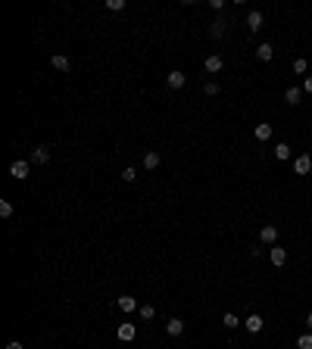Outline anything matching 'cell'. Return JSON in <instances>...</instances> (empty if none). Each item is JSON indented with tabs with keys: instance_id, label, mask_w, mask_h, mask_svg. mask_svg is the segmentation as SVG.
I'll return each mask as SVG.
<instances>
[{
	"instance_id": "cell-1",
	"label": "cell",
	"mask_w": 312,
	"mask_h": 349,
	"mask_svg": "<svg viewBox=\"0 0 312 349\" xmlns=\"http://www.w3.org/2000/svg\"><path fill=\"white\" fill-rule=\"evenodd\" d=\"M28 172H31V163H28V159H16V163L10 165V175L16 178V181H25Z\"/></svg>"
},
{
	"instance_id": "cell-2",
	"label": "cell",
	"mask_w": 312,
	"mask_h": 349,
	"mask_svg": "<svg viewBox=\"0 0 312 349\" xmlns=\"http://www.w3.org/2000/svg\"><path fill=\"white\" fill-rule=\"evenodd\" d=\"M268 262H272V265L275 268H281L284 265V262H288V250H284V246H268Z\"/></svg>"
},
{
	"instance_id": "cell-13",
	"label": "cell",
	"mask_w": 312,
	"mask_h": 349,
	"mask_svg": "<svg viewBox=\"0 0 312 349\" xmlns=\"http://www.w3.org/2000/svg\"><path fill=\"white\" fill-rule=\"evenodd\" d=\"M263 325H265V321H263V318H259V315H250V318H247V321H243V327H247V330H250V334H259V330H263Z\"/></svg>"
},
{
	"instance_id": "cell-18",
	"label": "cell",
	"mask_w": 312,
	"mask_h": 349,
	"mask_svg": "<svg viewBox=\"0 0 312 349\" xmlns=\"http://www.w3.org/2000/svg\"><path fill=\"white\" fill-rule=\"evenodd\" d=\"M222 35H225V19H216L209 25V38H222Z\"/></svg>"
},
{
	"instance_id": "cell-5",
	"label": "cell",
	"mask_w": 312,
	"mask_h": 349,
	"mask_svg": "<svg viewBox=\"0 0 312 349\" xmlns=\"http://www.w3.org/2000/svg\"><path fill=\"white\" fill-rule=\"evenodd\" d=\"M116 305H119V312H125V315H131V312H138V309H141L134 296H119V300H116Z\"/></svg>"
},
{
	"instance_id": "cell-27",
	"label": "cell",
	"mask_w": 312,
	"mask_h": 349,
	"mask_svg": "<svg viewBox=\"0 0 312 349\" xmlns=\"http://www.w3.org/2000/svg\"><path fill=\"white\" fill-rule=\"evenodd\" d=\"M203 93H206V97H216V93H218V84H216V81H206Z\"/></svg>"
},
{
	"instance_id": "cell-11",
	"label": "cell",
	"mask_w": 312,
	"mask_h": 349,
	"mask_svg": "<svg viewBox=\"0 0 312 349\" xmlns=\"http://www.w3.org/2000/svg\"><path fill=\"white\" fill-rule=\"evenodd\" d=\"M263 22H265V16L259 13V10H253V13L247 16V28H250V31H259V28H263Z\"/></svg>"
},
{
	"instance_id": "cell-21",
	"label": "cell",
	"mask_w": 312,
	"mask_h": 349,
	"mask_svg": "<svg viewBox=\"0 0 312 349\" xmlns=\"http://www.w3.org/2000/svg\"><path fill=\"white\" fill-rule=\"evenodd\" d=\"M306 69H309V63H306V59H293V72H297V75H306Z\"/></svg>"
},
{
	"instance_id": "cell-16",
	"label": "cell",
	"mask_w": 312,
	"mask_h": 349,
	"mask_svg": "<svg viewBox=\"0 0 312 349\" xmlns=\"http://www.w3.org/2000/svg\"><path fill=\"white\" fill-rule=\"evenodd\" d=\"M272 134H275V128H272V125H268V122L256 125V140H268V138H272Z\"/></svg>"
},
{
	"instance_id": "cell-26",
	"label": "cell",
	"mask_w": 312,
	"mask_h": 349,
	"mask_svg": "<svg viewBox=\"0 0 312 349\" xmlns=\"http://www.w3.org/2000/svg\"><path fill=\"white\" fill-rule=\"evenodd\" d=\"M297 346H300V349H312V334H303V337L297 340Z\"/></svg>"
},
{
	"instance_id": "cell-22",
	"label": "cell",
	"mask_w": 312,
	"mask_h": 349,
	"mask_svg": "<svg viewBox=\"0 0 312 349\" xmlns=\"http://www.w3.org/2000/svg\"><path fill=\"white\" fill-rule=\"evenodd\" d=\"M138 312H141V318H144V321H150V318H153V315H156V309H153V305H147V302L141 305Z\"/></svg>"
},
{
	"instance_id": "cell-30",
	"label": "cell",
	"mask_w": 312,
	"mask_h": 349,
	"mask_svg": "<svg viewBox=\"0 0 312 349\" xmlns=\"http://www.w3.org/2000/svg\"><path fill=\"white\" fill-rule=\"evenodd\" d=\"M6 349H25V346L19 343V340H10V343H6Z\"/></svg>"
},
{
	"instance_id": "cell-25",
	"label": "cell",
	"mask_w": 312,
	"mask_h": 349,
	"mask_svg": "<svg viewBox=\"0 0 312 349\" xmlns=\"http://www.w3.org/2000/svg\"><path fill=\"white\" fill-rule=\"evenodd\" d=\"M134 178H138V168H134V165L122 168V181H134Z\"/></svg>"
},
{
	"instance_id": "cell-6",
	"label": "cell",
	"mask_w": 312,
	"mask_h": 349,
	"mask_svg": "<svg viewBox=\"0 0 312 349\" xmlns=\"http://www.w3.org/2000/svg\"><path fill=\"white\" fill-rule=\"evenodd\" d=\"M184 84H188V75H184V72H178V69L168 72V91H181Z\"/></svg>"
},
{
	"instance_id": "cell-9",
	"label": "cell",
	"mask_w": 312,
	"mask_h": 349,
	"mask_svg": "<svg viewBox=\"0 0 312 349\" xmlns=\"http://www.w3.org/2000/svg\"><path fill=\"white\" fill-rule=\"evenodd\" d=\"M259 240L268 243V246H275V240H278V228H275V225H265L263 231H259Z\"/></svg>"
},
{
	"instance_id": "cell-29",
	"label": "cell",
	"mask_w": 312,
	"mask_h": 349,
	"mask_svg": "<svg viewBox=\"0 0 312 349\" xmlns=\"http://www.w3.org/2000/svg\"><path fill=\"white\" fill-rule=\"evenodd\" d=\"M303 91L312 93V75H306V81H303Z\"/></svg>"
},
{
	"instance_id": "cell-8",
	"label": "cell",
	"mask_w": 312,
	"mask_h": 349,
	"mask_svg": "<svg viewBox=\"0 0 312 349\" xmlns=\"http://www.w3.org/2000/svg\"><path fill=\"white\" fill-rule=\"evenodd\" d=\"M134 337H138V327L128 325V321H122V325H119V340H122V343H131Z\"/></svg>"
},
{
	"instance_id": "cell-28",
	"label": "cell",
	"mask_w": 312,
	"mask_h": 349,
	"mask_svg": "<svg viewBox=\"0 0 312 349\" xmlns=\"http://www.w3.org/2000/svg\"><path fill=\"white\" fill-rule=\"evenodd\" d=\"M209 6H213L216 13H222V10H225V0H209Z\"/></svg>"
},
{
	"instance_id": "cell-14",
	"label": "cell",
	"mask_w": 312,
	"mask_h": 349,
	"mask_svg": "<svg viewBox=\"0 0 312 349\" xmlns=\"http://www.w3.org/2000/svg\"><path fill=\"white\" fill-rule=\"evenodd\" d=\"M272 56H275V47L268 44V41H265V44H259V47H256V59H263V63H268V59H272Z\"/></svg>"
},
{
	"instance_id": "cell-10",
	"label": "cell",
	"mask_w": 312,
	"mask_h": 349,
	"mask_svg": "<svg viewBox=\"0 0 312 349\" xmlns=\"http://www.w3.org/2000/svg\"><path fill=\"white\" fill-rule=\"evenodd\" d=\"M166 334H168V337L184 334V321H181V318H168V321H166Z\"/></svg>"
},
{
	"instance_id": "cell-3",
	"label": "cell",
	"mask_w": 312,
	"mask_h": 349,
	"mask_svg": "<svg viewBox=\"0 0 312 349\" xmlns=\"http://www.w3.org/2000/svg\"><path fill=\"white\" fill-rule=\"evenodd\" d=\"M293 172H297V175H309L312 172V156H309V153H300V156L293 159Z\"/></svg>"
},
{
	"instance_id": "cell-24",
	"label": "cell",
	"mask_w": 312,
	"mask_h": 349,
	"mask_svg": "<svg viewBox=\"0 0 312 349\" xmlns=\"http://www.w3.org/2000/svg\"><path fill=\"white\" fill-rule=\"evenodd\" d=\"M10 215H13V203L0 200V218H10Z\"/></svg>"
},
{
	"instance_id": "cell-17",
	"label": "cell",
	"mask_w": 312,
	"mask_h": 349,
	"mask_svg": "<svg viewBox=\"0 0 312 349\" xmlns=\"http://www.w3.org/2000/svg\"><path fill=\"white\" fill-rule=\"evenodd\" d=\"M300 97H303V88H288V91H284V100H288L290 106H297Z\"/></svg>"
},
{
	"instance_id": "cell-7",
	"label": "cell",
	"mask_w": 312,
	"mask_h": 349,
	"mask_svg": "<svg viewBox=\"0 0 312 349\" xmlns=\"http://www.w3.org/2000/svg\"><path fill=\"white\" fill-rule=\"evenodd\" d=\"M203 66H206V72H209V75H216V72H222V69H225V59L218 56V53H213V56H206V63H203Z\"/></svg>"
},
{
	"instance_id": "cell-20",
	"label": "cell",
	"mask_w": 312,
	"mask_h": 349,
	"mask_svg": "<svg viewBox=\"0 0 312 349\" xmlns=\"http://www.w3.org/2000/svg\"><path fill=\"white\" fill-rule=\"evenodd\" d=\"M275 156H278V159H290V156H293L290 143H278V147H275Z\"/></svg>"
},
{
	"instance_id": "cell-19",
	"label": "cell",
	"mask_w": 312,
	"mask_h": 349,
	"mask_svg": "<svg viewBox=\"0 0 312 349\" xmlns=\"http://www.w3.org/2000/svg\"><path fill=\"white\" fill-rule=\"evenodd\" d=\"M222 325L228 327V330H234V327H240V318L234 312H225V318H222Z\"/></svg>"
},
{
	"instance_id": "cell-4",
	"label": "cell",
	"mask_w": 312,
	"mask_h": 349,
	"mask_svg": "<svg viewBox=\"0 0 312 349\" xmlns=\"http://www.w3.org/2000/svg\"><path fill=\"white\" fill-rule=\"evenodd\" d=\"M28 163L47 165V163H50V147H35V150H31V156H28Z\"/></svg>"
},
{
	"instance_id": "cell-31",
	"label": "cell",
	"mask_w": 312,
	"mask_h": 349,
	"mask_svg": "<svg viewBox=\"0 0 312 349\" xmlns=\"http://www.w3.org/2000/svg\"><path fill=\"white\" fill-rule=\"evenodd\" d=\"M306 327H309V330H312V312H309V315H306Z\"/></svg>"
},
{
	"instance_id": "cell-15",
	"label": "cell",
	"mask_w": 312,
	"mask_h": 349,
	"mask_svg": "<svg viewBox=\"0 0 312 349\" xmlns=\"http://www.w3.org/2000/svg\"><path fill=\"white\" fill-rule=\"evenodd\" d=\"M144 168H147V172H153V168H159V153H156V150L144 153Z\"/></svg>"
},
{
	"instance_id": "cell-12",
	"label": "cell",
	"mask_w": 312,
	"mask_h": 349,
	"mask_svg": "<svg viewBox=\"0 0 312 349\" xmlns=\"http://www.w3.org/2000/svg\"><path fill=\"white\" fill-rule=\"evenodd\" d=\"M50 63H53V69H56V72H69V69H72V59H69V56H63V53H56L53 59H50Z\"/></svg>"
},
{
	"instance_id": "cell-23",
	"label": "cell",
	"mask_w": 312,
	"mask_h": 349,
	"mask_svg": "<svg viewBox=\"0 0 312 349\" xmlns=\"http://www.w3.org/2000/svg\"><path fill=\"white\" fill-rule=\"evenodd\" d=\"M106 10H113V13H122V10H125V0H106Z\"/></svg>"
}]
</instances>
